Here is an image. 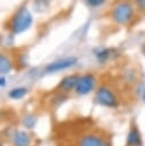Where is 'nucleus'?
<instances>
[{
    "label": "nucleus",
    "instance_id": "obj_15",
    "mask_svg": "<svg viewBox=\"0 0 145 146\" xmlns=\"http://www.w3.org/2000/svg\"><path fill=\"white\" fill-rule=\"evenodd\" d=\"M137 3L140 8H143V9L145 8V0H137Z\"/></svg>",
    "mask_w": 145,
    "mask_h": 146
},
{
    "label": "nucleus",
    "instance_id": "obj_5",
    "mask_svg": "<svg viewBox=\"0 0 145 146\" xmlns=\"http://www.w3.org/2000/svg\"><path fill=\"white\" fill-rule=\"evenodd\" d=\"M76 62H78V58L76 57H73V56L65 57V58H62V59H58V60H55V62L48 64L45 70L48 73L57 72V71H63V70H66V68L73 66Z\"/></svg>",
    "mask_w": 145,
    "mask_h": 146
},
{
    "label": "nucleus",
    "instance_id": "obj_6",
    "mask_svg": "<svg viewBox=\"0 0 145 146\" xmlns=\"http://www.w3.org/2000/svg\"><path fill=\"white\" fill-rule=\"evenodd\" d=\"M78 146H107L106 141L97 135H86L80 140Z\"/></svg>",
    "mask_w": 145,
    "mask_h": 146
},
{
    "label": "nucleus",
    "instance_id": "obj_10",
    "mask_svg": "<svg viewBox=\"0 0 145 146\" xmlns=\"http://www.w3.org/2000/svg\"><path fill=\"white\" fill-rule=\"evenodd\" d=\"M26 94H27V89L21 87V88H14V89H11L8 95H9V97L13 98V99H21V98H23Z\"/></svg>",
    "mask_w": 145,
    "mask_h": 146
},
{
    "label": "nucleus",
    "instance_id": "obj_4",
    "mask_svg": "<svg viewBox=\"0 0 145 146\" xmlns=\"http://www.w3.org/2000/svg\"><path fill=\"white\" fill-rule=\"evenodd\" d=\"M95 83H96V79L92 74H84L80 76L78 84L75 87V91L79 95H87L94 89Z\"/></svg>",
    "mask_w": 145,
    "mask_h": 146
},
{
    "label": "nucleus",
    "instance_id": "obj_13",
    "mask_svg": "<svg viewBox=\"0 0 145 146\" xmlns=\"http://www.w3.org/2000/svg\"><path fill=\"white\" fill-rule=\"evenodd\" d=\"M86 2L90 6V7H98L100 5H103L105 2V0H86Z\"/></svg>",
    "mask_w": 145,
    "mask_h": 146
},
{
    "label": "nucleus",
    "instance_id": "obj_16",
    "mask_svg": "<svg viewBox=\"0 0 145 146\" xmlns=\"http://www.w3.org/2000/svg\"><path fill=\"white\" fill-rule=\"evenodd\" d=\"M5 81H6V79H5V76L2 75V76H1V79H0V84H1V87H3V86H5V83H6Z\"/></svg>",
    "mask_w": 145,
    "mask_h": 146
},
{
    "label": "nucleus",
    "instance_id": "obj_1",
    "mask_svg": "<svg viewBox=\"0 0 145 146\" xmlns=\"http://www.w3.org/2000/svg\"><path fill=\"white\" fill-rule=\"evenodd\" d=\"M32 15L31 13L25 8H21L16 15L14 16L13 21H11V30L14 33H22L24 31H26L31 24H32Z\"/></svg>",
    "mask_w": 145,
    "mask_h": 146
},
{
    "label": "nucleus",
    "instance_id": "obj_14",
    "mask_svg": "<svg viewBox=\"0 0 145 146\" xmlns=\"http://www.w3.org/2000/svg\"><path fill=\"white\" fill-rule=\"evenodd\" d=\"M34 122H35V120H34L33 117H26V119L24 120V124H25L27 128H32L33 124H34Z\"/></svg>",
    "mask_w": 145,
    "mask_h": 146
},
{
    "label": "nucleus",
    "instance_id": "obj_7",
    "mask_svg": "<svg viewBox=\"0 0 145 146\" xmlns=\"http://www.w3.org/2000/svg\"><path fill=\"white\" fill-rule=\"evenodd\" d=\"M31 137L27 132L23 130H18L13 136V145L14 146H30Z\"/></svg>",
    "mask_w": 145,
    "mask_h": 146
},
{
    "label": "nucleus",
    "instance_id": "obj_12",
    "mask_svg": "<svg viewBox=\"0 0 145 146\" xmlns=\"http://www.w3.org/2000/svg\"><path fill=\"white\" fill-rule=\"evenodd\" d=\"M97 58L100 60V62H104L107 57H108V50L107 49H102V50H98V52L96 54Z\"/></svg>",
    "mask_w": 145,
    "mask_h": 146
},
{
    "label": "nucleus",
    "instance_id": "obj_17",
    "mask_svg": "<svg viewBox=\"0 0 145 146\" xmlns=\"http://www.w3.org/2000/svg\"><path fill=\"white\" fill-rule=\"evenodd\" d=\"M143 99H144V102H145V94H144V96H143Z\"/></svg>",
    "mask_w": 145,
    "mask_h": 146
},
{
    "label": "nucleus",
    "instance_id": "obj_9",
    "mask_svg": "<svg viewBox=\"0 0 145 146\" xmlns=\"http://www.w3.org/2000/svg\"><path fill=\"white\" fill-rule=\"evenodd\" d=\"M142 138L138 129L136 127H132L127 136V146H140Z\"/></svg>",
    "mask_w": 145,
    "mask_h": 146
},
{
    "label": "nucleus",
    "instance_id": "obj_3",
    "mask_svg": "<svg viewBox=\"0 0 145 146\" xmlns=\"http://www.w3.org/2000/svg\"><path fill=\"white\" fill-rule=\"evenodd\" d=\"M96 100L98 104L106 107H115L118 105L115 95L106 87H100L96 91Z\"/></svg>",
    "mask_w": 145,
    "mask_h": 146
},
{
    "label": "nucleus",
    "instance_id": "obj_2",
    "mask_svg": "<svg viewBox=\"0 0 145 146\" xmlns=\"http://www.w3.org/2000/svg\"><path fill=\"white\" fill-rule=\"evenodd\" d=\"M132 14H134V9L130 3L120 2L114 7V9L112 11V17L116 23L126 24L131 19Z\"/></svg>",
    "mask_w": 145,
    "mask_h": 146
},
{
    "label": "nucleus",
    "instance_id": "obj_11",
    "mask_svg": "<svg viewBox=\"0 0 145 146\" xmlns=\"http://www.w3.org/2000/svg\"><path fill=\"white\" fill-rule=\"evenodd\" d=\"M10 70H11V62H10V59L2 55L0 57V72H1V74H6Z\"/></svg>",
    "mask_w": 145,
    "mask_h": 146
},
{
    "label": "nucleus",
    "instance_id": "obj_8",
    "mask_svg": "<svg viewBox=\"0 0 145 146\" xmlns=\"http://www.w3.org/2000/svg\"><path fill=\"white\" fill-rule=\"evenodd\" d=\"M80 76L78 75H69V76H65L61 83H59V88L64 91H70L71 89H75L76 84H78V81H79Z\"/></svg>",
    "mask_w": 145,
    "mask_h": 146
}]
</instances>
